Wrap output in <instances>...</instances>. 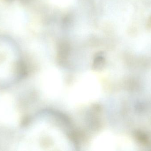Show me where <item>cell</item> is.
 <instances>
[{
    "mask_svg": "<svg viewBox=\"0 0 151 151\" xmlns=\"http://www.w3.org/2000/svg\"><path fill=\"white\" fill-rule=\"evenodd\" d=\"M147 27L148 28H151V16L149 18L147 23Z\"/></svg>",
    "mask_w": 151,
    "mask_h": 151,
    "instance_id": "obj_1",
    "label": "cell"
}]
</instances>
